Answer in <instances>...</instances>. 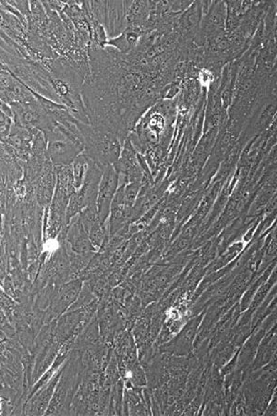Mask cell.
I'll list each match as a JSON object with an SVG mask.
<instances>
[{
  "instance_id": "cell-1",
  "label": "cell",
  "mask_w": 277,
  "mask_h": 416,
  "mask_svg": "<svg viewBox=\"0 0 277 416\" xmlns=\"http://www.w3.org/2000/svg\"><path fill=\"white\" fill-rule=\"evenodd\" d=\"M82 133L85 155L100 169L113 165L121 153L120 138L113 130L103 126H89L78 123Z\"/></svg>"
},
{
  "instance_id": "cell-2",
  "label": "cell",
  "mask_w": 277,
  "mask_h": 416,
  "mask_svg": "<svg viewBox=\"0 0 277 416\" xmlns=\"http://www.w3.org/2000/svg\"><path fill=\"white\" fill-rule=\"evenodd\" d=\"M95 20L102 24L110 38L122 33L127 27L126 2H92Z\"/></svg>"
},
{
  "instance_id": "cell-3",
  "label": "cell",
  "mask_w": 277,
  "mask_h": 416,
  "mask_svg": "<svg viewBox=\"0 0 277 416\" xmlns=\"http://www.w3.org/2000/svg\"><path fill=\"white\" fill-rule=\"evenodd\" d=\"M120 186V176L112 165L108 166L102 174L99 182L98 197H96V208L99 219L104 224L108 216L110 215L112 201Z\"/></svg>"
},
{
  "instance_id": "cell-4",
  "label": "cell",
  "mask_w": 277,
  "mask_h": 416,
  "mask_svg": "<svg viewBox=\"0 0 277 416\" xmlns=\"http://www.w3.org/2000/svg\"><path fill=\"white\" fill-rule=\"evenodd\" d=\"M83 150V147L70 139H67L66 141L52 142L48 147L52 162L58 166L70 165Z\"/></svg>"
},
{
  "instance_id": "cell-5",
  "label": "cell",
  "mask_w": 277,
  "mask_h": 416,
  "mask_svg": "<svg viewBox=\"0 0 277 416\" xmlns=\"http://www.w3.org/2000/svg\"><path fill=\"white\" fill-rule=\"evenodd\" d=\"M202 15V2H194L188 9H186L182 17L177 21V31L179 35L185 38H192L194 35L192 33L194 31L199 32L200 31L201 19Z\"/></svg>"
},
{
  "instance_id": "cell-6",
  "label": "cell",
  "mask_w": 277,
  "mask_h": 416,
  "mask_svg": "<svg viewBox=\"0 0 277 416\" xmlns=\"http://www.w3.org/2000/svg\"><path fill=\"white\" fill-rule=\"evenodd\" d=\"M142 28L129 26L120 36L108 40L107 46H114L120 53L126 54L135 48L137 43L142 37Z\"/></svg>"
},
{
  "instance_id": "cell-7",
  "label": "cell",
  "mask_w": 277,
  "mask_h": 416,
  "mask_svg": "<svg viewBox=\"0 0 277 416\" xmlns=\"http://www.w3.org/2000/svg\"><path fill=\"white\" fill-rule=\"evenodd\" d=\"M68 241H70L73 250L77 254H86L93 250V244L90 240L85 229H84L80 217L71 226L70 232H68Z\"/></svg>"
},
{
  "instance_id": "cell-8",
  "label": "cell",
  "mask_w": 277,
  "mask_h": 416,
  "mask_svg": "<svg viewBox=\"0 0 277 416\" xmlns=\"http://www.w3.org/2000/svg\"><path fill=\"white\" fill-rule=\"evenodd\" d=\"M16 113L21 123L26 124V125L45 126L46 128H48V126L51 125L48 117L43 115L41 111L37 110L36 108L31 107V105H19Z\"/></svg>"
},
{
  "instance_id": "cell-9",
  "label": "cell",
  "mask_w": 277,
  "mask_h": 416,
  "mask_svg": "<svg viewBox=\"0 0 277 416\" xmlns=\"http://www.w3.org/2000/svg\"><path fill=\"white\" fill-rule=\"evenodd\" d=\"M80 288V281H73L68 284L66 288H64L63 291L61 295V298L58 299L57 303V311H62L70 306L71 303L75 300L78 293H79Z\"/></svg>"
}]
</instances>
